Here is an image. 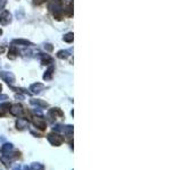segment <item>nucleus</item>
<instances>
[{
    "label": "nucleus",
    "mask_w": 182,
    "mask_h": 170,
    "mask_svg": "<svg viewBox=\"0 0 182 170\" xmlns=\"http://www.w3.org/2000/svg\"><path fill=\"white\" fill-rule=\"evenodd\" d=\"M49 9L54 13V16H57L61 12V9H63L61 1V0H52L51 2L49 4Z\"/></svg>",
    "instance_id": "f257e3e1"
},
{
    "label": "nucleus",
    "mask_w": 182,
    "mask_h": 170,
    "mask_svg": "<svg viewBox=\"0 0 182 170\" xmlns=\"http://www.w3.org/2000/svg\"><path fill=\"white\" fill-rule=\"evenodd\" d=\"M12 21V15L8 10H4L0 15V24L1 25H7Z\"/></svg>",
    "instance_id": "f03ea898"
},
{
    "label": "nucleus",
    "mask_w": 182,
    "mask_h": 170,
    "mask_svg": "<svg viewBox=\"0 0 182 170\" xmlns=\"http://www.w3.org/2000/svg\"><path fill=\"white\" fill-rule=\"evenodd\" d=\"M0 76L2 77L6 82H8V83H13L14 82V75L12 74V73L2 72V73H0Z\"/></svg>",
    "instance_id": "7ed1b4c3"
},
{
    "label": "nucleus",
    "mask_w": 182,
    "mask_h": 170,
    "mask_svg": "<svg viewBox=\"0 0 182 170\" xmlns=\"http://www.w3.org/2000/svg\"><path fill=\"white\" fill-rule=\"evenodd\" d=\"M18 53V51L15 49L14 47H12L10 49H9V52H8V57L10 58V59H15L16 58V55Z\"/></svg>",
    "instance_id": "20e7f679"
},
{
    "label": "nucleus",
    "mask_w": 182,
    "mask_h": 170,
    "mask_svg": "<svg viewBox=\"0 0 182 170\" xmlns=\"http://www.w3.org/2000/svg\"><path fill=\"white\" fill-rule=\"evenodd\" d=\"M73 33H67L66 35H64V38H63V40L65 41V42L67 43H71L73 42Z\"/></svg>",
    "instance_id": "39448f33"
},
{
    "label": "nucleus",
    "mask_w": 182,
    "mask_h": 170,
    "mask_svg": "<svg viewBox=\"0 0 182 170\" xmlns=\"http://www.w3.org/2000/svg\"><path fill=\"white\" fill-rule=\"evenodd\" d=\"M57 57H58V58H61V59H63V58H67V57H68V52H67V51L61 50L57 53Z\"/></svg>",
    "instance_id": "423d86ee"
},
{
    "label": "nucleus",
    "mask_w": 182,
    "mask_h": 170,
    "mask_svg": "<svg viewBox=\"0 0 182 170\" xmlns=\"http://www.w3.org/2000/svg\"><path fill=\"white\" fill-rule=\"evenodd\" d=\"M42 87H44L42 84H34L31 86V90H33V92H40L39 90H41Z\"/></svg>",
    "instance_id": "0eeeda50"
},
{
    "label": "nucleus",
    "mask_w": 182,
    "mask_h": 170,
    "mask_svg": "<svg viewBox=\"0 0 182 170\" xmlns=\"http://www.w3.org/2000/svg\"><path fill=\"white\" fill-rule=\"evenodd\" d=\"M13 44H24V46H27V44H31L29 41H25V40H15L13 41Z\"/></svg>",
    "instance_id": "6e6552de"
},
{
    "label": "nucleus",
    "mask_w": 182,
    "mask_h": 170,
    "mask_svg": "<svg viewBox=\"0 0 182 170\" xmlns=\"http://www.w3.org/2000/svg\"><path fill=\"white\" fill-rule=\"evenodd\" d=\"M52 70H54V68H52V67H50V68H49V69H48L47 73L44 74V80H49V78L51 77Z\"/></svg>",
    "instance_id": "1a4fd4ad"
},
{
    "label": "nucleus",
    "mask_w": 182,
    "mask_h": 170,
    "mask_svg": "<svg viewBox=\"0 0 182 170\" xmlns=\"http://www.w3.org/2000/svg\"><path fill=\"white\" fill-rule=\"evenodd\" d=\"M7 2V0H0V9H2L5 7V5Z\"/></svg>",
    "instance_id": "9d476101"
},
{
    "label": "nucleus",
    "mask_w": 182,
    "mask_h": 170,
    "mask_svg": "<svg viewBox=\"0 0 182 170\" xmlns=\"http://www.w3.org/2000/svg\"><path fill=\"white\" fill-rule=\"evenodd\" d=\"M33 2H34L35 5H41L44 2V0H33Z\"/></svg>",
    "instance_id": "9b49d317"
},
{
    "label": "nucleus",
    "mask_w": 182,
    "mask_h": 170,
    "mask_svg": "<svg viewBox=\"0 0 182 170\" xmlns=\"http://www.w3.org/2000/svg\"><path fill=\"white\" fill-rule=\"evenodd\" d=\"M44 48H46V49H47L48 51H51V50H52L51 44H46V46H44Z\"/></svg>",
    "instance_id": "f8f14e48"
},
{
    "label": "nucleus",
    "mask_w": 182,
    "mask_h": 170,
    "mask_svg": "<svg viewBox=\"0 0 182 170\" xmlns=\"http://www.w3.org/2000/svg\"><path fill=\"white\" fill-rule=\"evenodd\" d=\"M1 34H2V31H1V30H0V35H1Z\"/></svg>",
    "instance_id": "ddd939ff"
}]
</instances>
